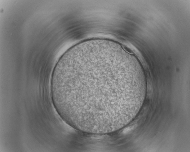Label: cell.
Here are the masks:
<instances>
[{"label":"cell","mask_w":190,"mask_h":152,"mask_svg":"<svg viewBox=\"0 0 190 152\" xmlns=\"http://www.w3.org/2000/svg\"><path fill=\"white\" fill-rule=\"evenodd\" d=\"M115 63L99 54L64 62L57 77V96L62 113L72 126L102 131L122 117L121 86L113 78Z\"/></svg>","instance_id":"cell-1"}]
</instances>
